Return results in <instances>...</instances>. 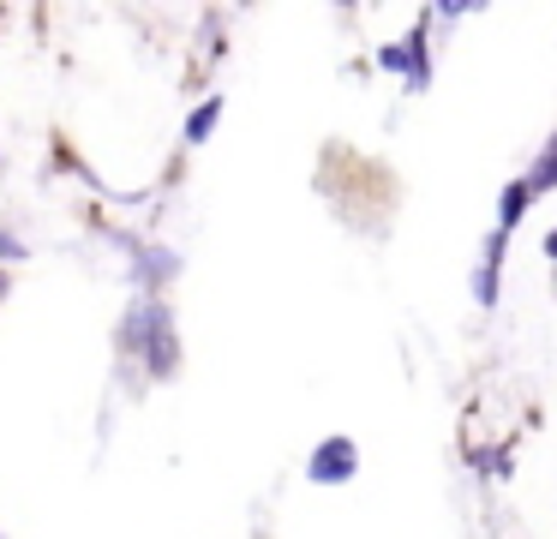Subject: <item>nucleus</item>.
Segmentation results:
<instances>
[{"label": "nucleus", "instance_id": "11", "mask_svg": "<svg viewBox=\"0 0 557 539\" xmlns=\"http://www.w3.org/2000/svg\"><path fill=\"white\" fill-rule=\"evenodd\" d=\"M545 258L557 264V228H552V234H545Z\"/></svg>", "mask_w": 557, "mask_h": 539}, {"label": "nucleus", "instance_id": "1", "mask_svg": "<svg viewBox=\"0 0 557 539\" xmlns=\"http://www.w3.org/2000/svg\"><path fill=\"white\" fill-rule=\"evenodd\" d=\"M114 347L133 359H145L150 383H169L174 371H181V330H174V306L169 299H145L138 294L133 306L121 311V323H114Z\"/></svg>", "mask_w": 557, "mask_h": 539}, {"label": "nucleus", "instance_id": "5", "mask_svg": "<svg viewBox=\"0 0 557 539\" xmlns=\"http://www.w3.org/2000/svg\"><path fill=\"white\" fill-rule=\"evenodd\" d=\"M504 246H509V234H497V228H492V240H485V252H480V270H473V299H480V306H497V275H504Z\"/></svg>", "mask_w": 557, "mask_h": 539}, {"label": "nucleus", "instance_id": "12", "mask_svg": "<svg viewBox=\"0 0 557 539\" xmlns=\"http://www.w3.org/2000/svg\"><path fill=\"white\" fill-rule=\"evenodd\" d=\"M7 287H13V275H7V270H0V294H7Z\"/></svg>", "mask_w": 557, "mask_h": 539}, {"label": "nucleus", "instance_id": "6", "mask_svg": "<svg viewBox=\"0 0 557 539\" xmlns=\"http://www.w3.org/2000/svg\"><path fill=\"white\" fill-rule=\"evenodd\" d=\"M528 204H533L528 180H509V186H504V198H497V234H516V228H521V216H528Z\"/></svg>", "mask_w": 557, "mask_h": 539}, {"label": "nucleus", "instance_id": "9", "mask_svg": "<svg viewBox=\"0 0 557 539\" xmlns=\"http://www.w3.org/2000/svg\"><path fill=\"white\" fill-rule=\"evenodd\" d=\"M480 467H492V474H509V450H485Z\"/></svg>", "mask_w": 557, "mask_h": 539}, {"label": "nucleus", "instance_id": "8", "mask_svg": "<svg viewBox=\"0 0 557 539\" xmlns=\"http://www.w3.org/2000/svg\"><path fill=\"white\" fill-rule=\"evenodd\" d=\"M216 120H222V96H210V102H198V108H193V120H186V144H205Z\"/></svg>", "mask_w": 557, "mask_h": 539}, {"label": "nucleus", "instance_id": "2", "mask_svg": "<svg viewBox=\"0 0 557 539\" xmlns=\"http://www.w3.org/2000/svg\"><path fill=\"white\" fill-rule=\"evenodd\" d=\"M114 246L133 258V282L145 287V299H157V287H169L174 275H181V252L174 246H150V240H138V234H114Z\"/></svg>", "mask_w": 557, "mask_h": 539}, {"label": "nucleus", "instance_id": "3", "mask_svg": "<svg viewBox=\"0 0 557 539\" xmlns=\"http://www.w3.org/2000/svg\"><path fill=\"white\" fill-rule=\"evenodd\" d=\"M425 24H432V12H425L420 24H413L401 42H389V48H377V66L384 72H396L408 90H425L432 84V54H425Z\"/></svg>", "mask_w": 557, "mask_h": 539}, {"label": "nucleus", "instance_id": "7", "mask_svg": "<svg viewBox=\"0 0 557 539\" xmlns=\"http://www.w3.org/2000/svg\"><path fill=\"white\" fill-rule=\"evenodd\" d=\"M521 180H528V192H533V198H545V192L557 186V138L545 144V150H540V162H533Z\"/></svg>", "mask_w": 557, "mask_h": 539}, {"label": "nucleus", "instance_id": "10", "mask_svg": "<svg viewBox=\"0 0 557 539\" xmlns=\"http://www.w3.org/2000/svg\"><path fill=\"white\" fill-rule=\"evenodd\" d=\"M0 258H25V246H18V240L7 234V228H0Z\"/></svg>", "mask_w": 557, "mask_h": 539}, {"label": "nucleus", "instance_id": "4", "mask_svg": "<svg viewBox=\"0 0 557 539\" xmlns=\"http://www.w3.org/2000/svg\"><path fill=\"white\" fill-rule=\"evenodd\" d=\"M354 474H360V443L354 438H324L312 450V462H306V479H312V486H348Z\"/></svg>", "mask_w": 557, "mask_h": 539}]
</instances>
